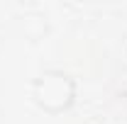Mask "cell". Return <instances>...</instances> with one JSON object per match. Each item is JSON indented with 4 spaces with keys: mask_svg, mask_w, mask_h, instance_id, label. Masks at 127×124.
<instances>
[{
    "mask_svg": "<svg viewBox=\"0 0 127 124\" xmlns=\"http://www.w3.org/2000/svg\"><path fill=\"white\" fill-rule=\"evenodd\" d=\"M34 102L47 112H64L73 105V97H76V85L71 76H66L61 71H47L34 80Z\"/></svg>",
    "mask_w": 127,
    "mask_h": 124,
    "instance_id": "obj_1",
    "label": "cell"
}]
</instances>
